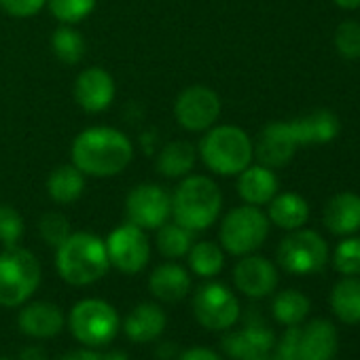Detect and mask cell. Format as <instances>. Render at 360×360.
Here are the masks:
<instances>
[{
	"label": "cell",
	"instance_id": "6da1fadb",
	"mask_svg": "<svg viewBox=\"0 0 360 360\" xmlns=\"http://www.w3.org/2000/svg\"><path fill=\"white\" fill-rule=\"evenodd\" d=\"M134 157L131 140L115 127H87L70 148L72 165L91 178H112L121 174Z\"/></svg>",
	"mask_w": 360,
	"mask_h": 360
},
{
	"label": "cell",
	"instance_id": "7a4b0ae2",
	"mask_svg": "<svg viewBox=\"0 0 360 360\" xmlns=\"http://www.w3.org/2000/svg\"><path fill=\"white\" fill-rule=\"evenodd\" d=\"M56 267L60 278L70 286L96 284L110 269L104 240L87 231L70 233L56 248Z\"/></svg>",
	"mask_w": 360,
	"mask_h": 360
},
{
	"label": "cell",
	"instance_id": "3957f363",
	"mask_svg": "<svg viewBox=\"0 0 360 360\" xmlns=\"http://www.w3.org/2000/svg\"><path fill=\"white\" fill-rule=\"evenodd\" d=\"M223 210V193L208 176H185L172 195L174 223L198 233L217 223Z\"/></svg>",
	"mask_w": 360,
	"mask_h": 360
},
{
	"label": "cell",
	"instance_id": "277c9868",
	"mask_svg": "<svg viewBox=\"0 0 360 360\" xmlns=\"http://www.w3.org/2000/svg\"><path fill=\"white\" fill-rule=\"evenodd\" d=\"M198 155L210 172L219 176H238L252 163L255 144L238 125H212L200 140Z\"/></svg>",
	"mask_w": 360,
	"mask_h": 360
},
{
	"label": "cell",
	"instance_id": "5b68a950",
	"mask_svg": "<svg viewBox=\"0 0 360 360\" xmlns=\"http://www.w3.org/2000/svg\"><path fill=\"white\" fill-rule=\"evenodd\" d=\"M39 284L41 263L30 250L11 246L0 252V305L20 307L28 303Z\"/></svg>",
	"mask_w": 360,
	"mask_h": 360
},
{
	"label": "cell",
	"instance_id": "8992f818",
	"mask_svg": "<svg viewBox=\"0 0 360 360\" xmlns=\"http://www.w3.org/2000/svg\"><path fill=\"white\" fill-rule=\"evenodd\" d=\"M269 236V219L259 206H238L221 223V246L229 255L246 257L259 250Z\"/></svg>",
	"mask_w": 360,
	"mask_h": 360
},
{
	"label": "cell",
	"instance_id": "52a82bcc",
	"mask_svg": "<svg viewBox=\"0 0 360 360\" xmlns=\"http://www.w3.org/2000/svg\"><path fill=\"white\" fill-rule=\"evenodd\" d=\"M68 326L75 339L85 347H104L117 337L121 318L108 301L83 299L70 309Z\"/></svg>",
	"mask_w": 360,
	"mask_h": 360
},
{
	"label": "cell",
	"instance_id": "ba28073f",
	"mask_svg": "<svg viewBox=\"0 0 360 360\" xmlns=\"http://www.w3.org/2000/svg\"><path fill=\"white\" fill-rule=\"evenodd\" d=\"M278 263L292 276H309L322 271L328 263V244L320 233L311 229H295L280 242Z\"/></svg>",
	"mask_w": 360,
	"mask_h": 360
},
{
	"label": "cell",
	"instance_id": "9c48e42d",
	"mask_svg": "<svg viewBox=\"0 0 360 360\" xmlns=\"http://www.w3.org/2000/svg\"><path fill=\"white\" fill-rule=\"evenodd\" d=\"M195 320L208 330H229L240 320V301L221 282L202 284L193 297Z\"/></svg>",
	"mask_w": 360,
	"mask_h": 360
},
{
	"label": "cell",
	"instance_id": "30bf717a",
	"mask_svg": "<svg viewBox=\"0 0 360 360\" xmlns=\"http://www.w3.org/2000/svg\"><path fill=\"white\" fill-rule=\"evenodd\" d=\"M174 117L187 131H208L221 117V98L206 85H191L178 94L174 102Z\"/></svg>",
	"mask_w": 360,
	"mask_h": 360
},
{
	"label": "cell",
	"instance_id": "8fae6325",
	"mask_svg": "<svg viewBox=\"0 0 360 360\" xmlns=\"http://www.w3.org/2000/svg\"><path fill=\"white\" fill-rule=\"evenodd\" d=\"M104 244L110 267L119 269L121 274L134 276L142 271L150 261V242L146 238V231L131 223L112 229Z\"/></svg>",
	"mask_w": 360,
	"mask_h": 360
},
{
	"label": "cell",
	"instance_id": "7c38bea8",
	"mask_svg": "<svg viewBox=\"0 0 360 360\" xmlns=\"http://www.w3.org/2000/svg\"><path fill=\"white\" fill-rule=\"evenodd\" d=\"M125 214L131 225L144 231L159 229L172 217V195L153 183L138 185L125 200Z\"/></svg>",
	"mask_w": 360,
	"mask_h": 360
},
{
	"label": "cell",
	"instance_id": "4fadbf2b",
	"mask_svg": "<svg viewBox=\"0 0 360 360\" xmlns=\"http://www.w3.org/2000/svg\"><path fill=\"white\" fill-rule=\"evenodd\" d=\"M221 345L233 360H257L274 352L276 335L263 320H250L242 328L227 333Z\"/></svg>",
	"mask_w": 360,
	"mask_h": 360
},
{
	"label": "cell",
	"instance_id": "5bb4252c",
	"mask_svg": "<svg viewBox=\"0 0 360 360\" xmlns=\"http://www.w3.org/2000/svg\"><path fill=\"white\" fill-rule=\"evenodd\" d=\"M233 284L248 299H265L278 286V269L265 257L246 255L233 267Z\"/></svg>",
	"mask_w": 360,
	"mask_h": 360
},
{
	"label": "cell",
	"instance_id": "9a60e30c",
	"mask_svg": "<svg viewBox=\"0 0 360 360\" xmlns=\"http://www.w3.org/2000/svg\"><path fill=\"white\" fill-rule=\"evenodd\" d=\"M115 79L108 70L91 66L83 70L75 81V100L85 112H104L115 100Z\"/></svg>",
	"mask_w": 360,
	"mask_h": 360
},
{
	"label": "cell",
	"instance_id": "2e32d148",
	"mask_svg": "<svg viewBox=\"0 0 360 360\" xmlns=\"http://www.w3.org/2000/svg\"><path fill=\"white\" fill-rule=\"evenodd\" d=\"M297 138L292 134L290 123H269L261 129L257 144H255V157L261 165L267 167H282L286 165L297 150Z\"/></svg>",
	"mask_w": 360,
	"mask_h": 360
},
{
	"label": "cell",
	"instance_id": "e0dca14e",
	"mask_svg": "<svg viewBox=\"0 0 360 360\" xmlns=\"http://www.w3.org/2000/svg\"><path fill=\"white\" fill-rule=\"evenodd\" d=\"M337 352V328L328 320H311L297 333L299 360H333Z\"/></svg>",
	"mask_w": 360,
	"mask_h": 360
},
{
	"label": "cell",
	"instance_id": "ac0fdd59",
	"mask_svg": "<svg viewBox=\"0 0 360 360\" xmlns=\"http://www.w3.org/2000/svg\"><path fill=\"white\" fill-rule=\"evenodd\" d=\"M22 333L34 339H51L58 337L66 324L62 309L47 301H32L28 303L18 318Z\"/></svg>",
	"mask_w": 360,
	"mask_h": 360
},
{
	"label": "cell",
	"instance_id": "d6986e66",
	"mask_svg": "<svg viewBox=\"0 0 360 360\" xmlns=\"http://www.w3.org/2000/svg\"><path fill=\"white\" fill-rule=\"evenodd\" d=\"M148 290L161 303H178L191 290V276L178 263H163L148 276Z\"/></svg>",
	"mask_w": 360,
	"mask_h": 360
},
{
	"label": "cell",
	"instance_id": "ffe728a7",
	"mask_svg": "<svg viewBox=\"0 0 360 360\" xmlns=\"http://www.w3.org/2000/svg\"><path fill=\"white\" fill-rule=\"evenodd\" d=\"M238 176V195L250 206H265L278 195V176L267 165L250 163Z\"/></svg>",
	"mask_w": 360,
	"mask_h": 360
},
{
	"label": "cell",
	"instance_id": "44dd1931",
	"mask_svg": "<svg viewBox=\"0 0 360 360\" xmlns=\"http://www.w3.org/2000/svg\"><path fill=\"white\" fill-rule=\"evenodd\" d=\"M167 318L157 303L136 305L123 320V333L134 343H150L165 330Z\"/></svg>",
	"mask_w": 360,
	"mask_h": 360
},
{
	"label": "cell",
	"instance_id": "7402d4cb",
	"mask_svg": "<svg viewBox=\"0 0 360 360\" xmlns=\"http://www.w3.org/2000/svg\"><path fill=\"white\" fill-rule=\"evenodd\" d=\"M324 225L335 236H352L360 229V195L339 193L324 206Z\"/></svg>",
	"mask_w": 360,
	"mask_h": 360
},
{
	"label": "cell",
	"instance_id": "603a6c76",
	"mask_svg": "<svg viewBox=\"0 0 360 360\" xmlns=\"http://www.w3.org/2000/svg\"><path fill=\"white\" fill-rule=\"evenodd\" d=\"M292 134L299 146L309 144H328L339 134V119L328 110H316L301 119L290 121Z\"/></svg>",
	"mask_w": 360,
	"mask_h": 360
},
{
	"label": "cell",
	"instance_id": "cb8c5ba5",
	"mask_svg": "<svg viewBox=\"0 0 360 360\" xmlns=\"http://www.w3.org/2000/svg\"><path fill=\"white\" fill-rule=\"evenodd\" d=\"M45 189L56 204H75L85 191V174L77 165L64 163L49 174Z\"/></svg>",
	"mask_w": 360,
	"mask_h": 360
},
{
	"label": "cell",
	"instance_id": "d4e9b609",
	"mask_svg": "<svg viewBox=\"0 0 360 360\" xmlns=\"http://www.w3.org/2000/svg\"><path fill=\"white\" fill-rule=\"evenodd\" d=\"M267 219L269 223L286 231L301 229L309 219V204L297 193H280L269 202Z\"/></svg>",
	"mask_w": 360,
	"mask_h": 360
},
{
	"label": "cell",
	"instance_id": "484cf974",
	"mask_svg": "<svg viewBox=\"0 0 360 360\" xmlns=\"http://www.w3.org/2000/svg\"><path fill=\"white\" fill-rule=\"evenodd\" d=\"M198 161V148L187 140L167 142L157 157V172L165 178H185Z\"/></svg>",
	"mask_w": 360,
	"mask_h": 360
},
{
	"label": "cell",
	"instance_id": "4316f807",
	"mask_svg": "<svg viewBox=\"0 0 360 360\" xmlns=\"http://www.w3.org/2000/svg\"><path fill=\"white\" fill-rule=\"evenodd\" d=\"M330 309L345 324L360 322V278L343 276L330 290Z\"/></svg>",
	"mask_w": 360,
	"mask_h": 360
},
{
	"label": "cell",
	"instance_id": "83f0119b",
	"mask_svg": "<svg viewBox=\"0 0 360 360\" xmlns=\"http://www.w3.org/2000/svg\"><path fill=\"white\" fill-rule=\"evenodd\" d=\"M309 309H311L309 299L295 288L278 292L271 303V314L276 322L284 326H299L309 316Z\"/></svg>",
	"mask_w": 360,
	"mask_h": 360
},
{
	"label": "cell",
	"instance_id": "f1b7e54d",
	"mask_svg": "<svg viewBox=\"0 0 360 360\" xmlns=\"http://www.w3.org/2000/svg\"><path fill=\"white\" fill-rule=\"evenodd\" d=\"M189 267L200 278H214L225 267V250L214 242H198L189 250Z\"/></svg>",
	"mask_w": 360,
	"mask_h": 360
},
{
	"label": "cell",
	"instance_id": "f546056e",
	"mask_svg": "<svg viewBox=\"0 0 360 360\" xmlns=\"http://www.w3.org/2000/svg\"><path fill=\"white\" fill-rule=\"evenodd\" d=\"M193 246V231L178 223H165L157 229V250L165 259H183Z\"/></svg>",
	"mask_w": 360,
	"mask_h": 360
},
{
	"label": "cell",
	"instance_id": "4dcf8cb0",
	"mask_svg": "<svg viewBox=\"0 0 360 360\" xmlns=\"http://www.w3.org/2000/svg\"><path fill=\"white\" fill-rule=\"evenodd\" d=\"M51 51L53 56L68 64L75 66L83 60L85 56V39L79 30H75L68 24H62L53 34H51Z\"/></svg>",
	"mask_w": 360,
	"mask_h": 360
},
{
	"label": "cell",
	"instance_id": "1f68e13d",
	"mask_svg": "<svg viewBox=\"0 0 360 360\" xmlns=\"http://www.w3.org/2000/svg\"><path fill=\"white\" fill-rule=\"evenodd\" d=\"M96 3L98 0H47V7L60 24L75 26L96 9Z\"/></svg>",
	"mask_w": 360,
	"mask_h": 360
},
{
	"label": "cell",
	"instance_id": "d6a6232c",
	"mask_svg": "<svg viewBox=\"0 0 360 360\" xmlns=\"http://www.w3.org/2000/svg\"><path fill=\"white\" fill-rule=\"evenodd\" d=\"M26 231L24 217L9 204H0V244L5 248L20 246Z\"/></svg>",
	"mask_w": 360,
	"mask_h": 360
},
{
	"label": "cell",
	"instance_id": "836d02e7",
	"mask_svg": "<svg viewBox=\"0 0 360 360\" xmlns=\"http://www.w3.org/2000/svg\"><path fill=\"white\" fill-rule=\"evenodd\" d=\"M333 265L341 276H360V238H347L337 244Z\"/></svg>",
	"mask_w": 360,
	"mask_h": 360
},
{
	"label": "cell",
	"instance_id": "e575fe53",
	"mask_svg": "<svg viewBox=\"0 0 360 360\" xmlns=\"http://www.w3.org/2000/svg\"><path fill=\"white\" fill-rule=\"evenodd\" d=\"M39 231L41 238L45 240L47 246L58 248L72 231H70V223L62 212H47L43 214L41 223H39Z\"/></svg>",
	"mask_w": 360,
	"mask_h": 360
},
{
	"label": "cell",
	"instance_id": "d590c367",
	"mask_svg": "<svg viewBox=\"0 0 360 360\" xmlns=\"http://www.w3.org/2000/svg\"><path fill=\"white\" fill-rule=\"evenodd\" d=\"M335 47L341 58L358 60L360 58V24L343 22L335 30Z\"/></svg>",
	"mask_w": 360,
	"mask_h": 360
},
{
	"label": "cell",
	"instance_id": "8d00e7d4",
	"mask_svg": "<svg viewBox=\"0 0 360 360\" xmlns=\"http://www.w3.org/2000/svg\"><path fill=\"white\" fill-rule=\"evenodd\" d=\"M45 5H47V0H0V9L18 20L37 15Z\"/></svg>",
	"mask_w": 360,
	"mask_h": 360
},
{
	"label": "cell",
	"instance_id": "74e56055",
	"mask_svg": "<svg viewBox=\"0 0 360 360\" xmlns=\"http://www.w3.org/2000/svg\"><path fill=\"white\" fill-rule=\"evenodd\" d=\"M180 360H223V356L219 352H214L212 347H204V345H195L183 352Z\"/></svg>",
	"mask_w": 360,
	"mask_h": 360
},
{
	"label": "cell",
	"instance_id": "f35d334b",
	"mask_svg": "<svg viewBox=\"0 0 360 360\" xmlns=\"http://www.w3.org/2000/svg\"><path fill=\"white\" fill-rule=\"evenodd\" d=\"M62 360H102V354L100 352H94L91 347H81V349H75V352H68Z\"/></svg>",
	"mask_w": 360,
	"mask_h": 360
},
{
	"label": "cell",
	"instance_id": "ab89813d",
	"mask_svg": "<svg viewBox=\"0 0 360 360\" xmlns=\"http://www.w3.org/2000/svg\"><path fill=\"white\" fill-rule=\"evenodd\" d=\"M20 360H49V358H47V352L41 345H28V347L22 349Z\"/></svg>",
	"mask_w": 360,
	"mask_h": 360
},
{
	"label": "cell",
	"instance_id": "60d3db41",
	"mask_svg": "<svg viewBox=\"0 0 360 360\" xmlns=\"http://www.w3.org/2000/svg\"><path fill=\"white\" fill-rule=\"evenodd\" d=\"M335 3L341 7V9H358L360 7V0H335Z\"/></svg>",
	"mask_w": 360,
	"mask_h": 360
},
{
	"label": "cell",
	"instance_id": "b9f144b4",
	"mask_svg": "<svg viewBox=\"0 0 360 360\" xmlns=\"http://www.w3.org/2000/svg\"><path fill=\"white\" fill-rule=\"evenodd\" d=\"M102 360H129V358L121 352H106L102 354Z\"/></svg>",
	"mask_w": 360,
	"mask_h": 360
},
{
	"label": "cell",
	"instance_id": "7bdbcfd3",
	"mask_svg": "<svg viewBox=\"0 0 360 360\" xmlns=\"http://www.w3.org/2000/svg\"><path fill=\"white\" fill-rule=\"evenodd\" d=\"M257 360H284V358H280L276 352L274 354H267V356H261V358H257Z\"/></svg>",
	"mask_w": 360,
	"mask_h": 360
},
{
	"label": "cell",
	"instance_id": "ee69618b",
	"mask_svg": "<svg viewBox=\"0 0 360 360\" xmlns=\"http://www.w3.org/2000/svg\"><path fill=\"white\" fill-rule=\"evenodd\" d=\"M0 360H11V358H5V356H0Z\"/></svg>",
	"mask_w": 360,
	"mask_h": 360
}]
</instances>
